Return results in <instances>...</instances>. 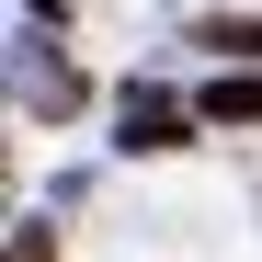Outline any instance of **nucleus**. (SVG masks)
I'll list each match as a JSON object with an SVG mask.
<instances>
[{
  "mask_svg": "<svg viewBox=\"0 0 262 262\" xmlns=\"http://www.w3.org/2000/svg\"><path fill=\"white\" fill-rule=\"evenodd\" d=\"M205 114H228V125H239V114H262V80H216V92H205Z\"/></svg>",
  "mask_w": 262,
  "mask_h": 262,
  "instance_id": "f257e3e1",
  "label": "nucleus"
}]
</instances>
